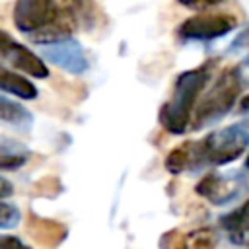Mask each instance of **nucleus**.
<instances>
[{"mask_svg":"<svg viewBox=\"0 0 249 249\" xmlns=\"http://www.w3.org/2000/svg\"><path fill=\"white\" fill-rule=\"evenodd\" d=\"M12 19L16 29L37 45L66 39L74 29L56 0H16Z\"/></svg>","mask_w":249,"mask_h":249,"instance_id":"nucleus-1","label":"nucleus"},{"mask_svg":"<svg viewBox=\"0 0 249 249\" xmlns=\"http://www.w3.org/2000/svg\"><path fill=\"white\" fill-rule=\"evenodd\" d=\"M212 80V62L204 66L181 72L173 84L169 99L160 109V124L171 134H183L189 130L191 117L198 95Z\"/></svg>","mask_w":249,"mask_h":249,"instance_id":"nucleus-2","label":"nucleus"},{"mask_svg":"<svg viewBox=\"0 0 249 249\" xmlns=\"http://www.w3.org/2000/svg\"><path fill=\"white\" fill-rule=\"evenodd\" d=\"M249 144V128L245 121L218 128L198 142L181 144L187 156V169L204 165H226L241 158Z\"/></svg>","mask_w":249,"mask_h":249,"instance_id":"nucleus-3","label":"nucleus"},{"mask_svg":"<svg viewBox=\"0 0 249 249\" xmlns=\"http://www.w3.org/2000/svg\"><path fill=\"white\" fill-rule=\"evenodd\" d=\"M243 88V74L237 66L224 68L206 89V93L196 101L193 117H191V130H200L220 123L233 107Z\"/></svg>","mask_w":249,"mask_h":249,"instance_id":"nucleus-4","label":"nucleus"},{"mask_svg":"<svg viewBox=\"0 0 249 249\" xmlns=\"http://www.w3.org/2000/svg\"><path fill=\"white\" fill-rule=\"evenodd\" d=\"M37 56L45 64L51 62L56 68H60L68 74H74V76H82L89 68V60H88V54H86L84 47L72 37L39 45V54Z\"/></svg>","mask_w":249,"mask_h":249,"instance_id":"nucleus-5","label":"nucleus"},{"mask_svg":"<svg viewBox=\"0 0 249 249\" xmlns=\"http://www.w3.org/2000/svg\"><path fill=\"white\" fill-rule=\"evenodd\" d=\"M237 27V18L233 14H198L189 19H185L177 33L183 39L189 41H212L228 35Z\"/></svg>","mask_w":249,"mask_h":249,"instance_id":"nucleus-6","label":"nucleus"},{"mask_svg":"<svg viewBox=\"0 0 249 249\" xmlns=\"http://www.w3.org/2000/svg\"><path fill=\"white\" fill-rule=\"evenodd\" d=\"M0 58L4 62H8L12 68L21 70L23 74H27L31 78H39V80L49 78V66L37 56V53H33L25 45L18 43L4 29H0Z\"/></svg>","mask_w":249,"mask_h":249,"instance_id":"nucleus-7","label":"nucleus"},{"mask_svg":"<svg viewBox=\"0 0 249 249\" xmlns=\"http://www.w3.org/2000/svg\"><path fill=\"white\" fill-rule=\"evenodd\" d=\"M243 175H222V173H206L195 187L196 195L210 200L216 206L231 202L243 189Z\"/></svg>","mask_w":249,"mask_h":249,"instance_id":"nucleus-8","label":"nucleus"},{"mask_svg":"<svg viewBox=\"0 0 249 249\" xmlns=\"http://www.w3.org/2000/svg\"><path fill=\"white\" fill-rule=\"evenodd\" d=\"M27 233L43 247H56L66 239L68 230H66L64 224H60L56 220L43 218V216H37V214H29Z\"/></svg>","mask_w":249,"mask_h":249,"instance_id":"nucleus-9","label":"nucleus"},{"mask_svg":"<svg viewBox=\"0 0 249 249\" xmlns=\"http://www.w3.org/2000/svg\"><path fill=\"white\" fill-rule=\"evenodd\" d=\"M0 89L16 95L18 99H35L37 97L35 84L31 80L19 76L16 70L4 66L2 62H0Z\"/></svg>","mask_w":249,"mask_h":249,"instance_id":"nucleus-10","label":"nucleus"},{"mask_svg":"<svg viewBox=\"0 0 249 249\" xmlns=\"http://www.w3.org/2000/svg\"><path fill=\"white\" fill-rule=\"evenodd\" d=\"M245 210H247V204H241L239 208L224 214L220 218V226L230 233V237L243 245L245 243V237H247V228H245Z\"/></svg>","mask_w":249,"mask_h":249,"instance_id":"nucleus-11","label":"nucleus"},{"mask_svg":"<svg viewBox=\"0 0 249 249\" xmlns=\"http://www.w3.org/2000/svg\"><path fill=\"white\" fill-rule=\"evenodd\" d=\"M0 121L10 123L14 126H23V124H29L33 121V117L18 101H14L6 95H0Z\"/></svg>","mask_w":249,"mask_h":249,"instance_id":"nucleus-12","label":"nucleus"},{"mask_svg":"<svg viewBox=\"0 0 249 249\" xmlns=\"http://www.w3.org/2000/svg\"><path fill=\"white\" fill-rule=\"evenodd\" d=\"M189 249H216L218 237L210 228H198L187 235Z\"/></svg>","mask_w":249,"mask_h":249,"instance_id":"nucleus-13","label":"nucleus"},{"mask_svg":"<svg viewBox=\"0 0 249 249\" xmlns=\"http://www.w3.org/2000/svg\"><path fill=\"white\" fill-rule=\"evenodd\" d=\"M27 152L16 150H0V169H16L27 161Z\"/></svg>","mask_w":249,"mask_h":249,"instance_id":"nucleus-14","label":"nucleus"},{"mask_svg":"<svg viewBox=\"0 0 249 249\" xmlns=\"http://www.w3.org/2000/svg\"><path fill=\"white\" fill-rule=\"evenodd\" d=\"M19 220V212L16 206L8 204V202H2L0 200V228L8 230V228H14Z\"/></svg>","mask_w":249,"mask_h":249,"instance_id":"nucleus-15","label":"nucleus"},{"mask_svg":"<svg viewBox=\"0 0 249 249\" xmlns=\"http://www.w3.org/2000/svg\"><path fill=\"white\" fill-rule=\"evenodd\" d=\"M177 2L185 8H191V10H206V8L218 6L224 0H177Z\"/></svg>","mask_w":249,"mask_h":249,"instance_id":"nucleus-16","label":"nucleus"},{"mask_svg":"<svg viewBox=\"0 0 249 249\" xmlns=\"http://www.w3.org/2000/svg\"><path fill=\"white\" fill-rule=\"evenodd\" d=\"M0 249H31L16 235H0Z\"/></svg>","mask_w":249,"mask_h":249,"instance_id":"nucleus-17","label":"nucleus"},{"mask_svg":"<svg viewBox=\"0 0 249 249\" xmlns=\"http://www.w3.org/2000/svg\"><path fill=\"white\" fill-rule=\"evenodd\" d=\"M171 249H189L187 235L185 233H179V231H173L171 233Z\"/></svg>","mask_w":249,"mask_h":249,"instance_id":"nucleus-18","label":"nucleus"},{"mask_svg":"<svg viewBox=\"0 0 249 249\" xmlns=\"http://www.w3.org/2000/svg\"><path fill=\"white\" fill-rule=\"evenodd\" d=\"M14 195V185L8 181V179H4L2 175H0V200L2 198H8V196H12Z\"/></svg>","mask_w":249,"mask_h":249,"instance_id":"nucleus-19","label":"nucleus"}]
</instances>
